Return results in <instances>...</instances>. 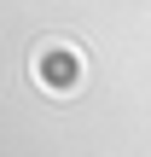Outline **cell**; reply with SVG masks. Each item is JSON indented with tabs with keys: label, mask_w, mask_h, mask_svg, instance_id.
Instances as JSON below:
<instances>
[{
	"label": "cell",
	"mask_w": 151,
	"mask_h": 157,
	"mask_svg": "<svg viewBox=\"0 0 151 157\" xmlns=\"http://www.w3.org/2000/svg\"><path fill=\"white\" fill-rule=\"evenodd\" d=\"M29 70H35V82H41L47 93H76L87 64H81V52H76L70 41H41L35 58H29Z\"/></svg>",
	"instance_id": "cell-1"
}]
</instances>
